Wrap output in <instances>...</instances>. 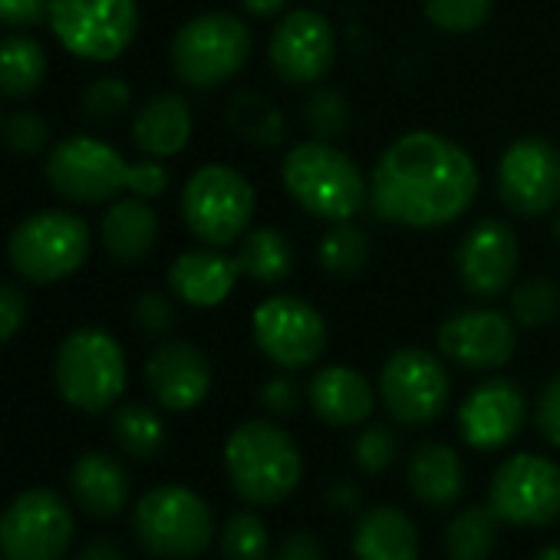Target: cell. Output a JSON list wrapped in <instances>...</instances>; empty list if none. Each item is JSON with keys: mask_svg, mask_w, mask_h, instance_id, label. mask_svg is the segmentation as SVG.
Returning a JSON list of instances; mask_svg holds the SVG:
<instances>
[{"mask_svg": "<svg viewBox=\"0 0 560 560\" xmlns=\"http://www.w3.org/2000/svg\"><path fill=\"white\" fill-rule=\"evenodd\" d=\"M478 195L471 155L439 132H406L376 162L370 208L399 228H445L458 221Z\"/></svg>", "mask_w": 560, "mask_h": 560, "instance_id": "obj_1", "label": "cell"}, {"mask_svg": "<svg viewBox=\"0 0 560 560\" xmlns=\"http://www.w3.org/2000/svg\"><path fill=\"white\" fill-rule=\"evenodd\" d=\"M47 182L54 191L77 205H103L122 191L139 198H159L168 188V172L162 162L129 165L119 149L93 136H70L54 145L47 159Z\"/></svg>", "mask_w": 560, "mask_h": 560, "instance_id": "obj_2", "label": "cell"}, {"mask_svg": "<svg viewBox=\"0 0 560 560\" xmlns=\"http://www.w3.org/2000/svg\"><path fill=\"white\" fill-rule=\"evenodd\" d=\"M224 468L241 501L267 508L280 504L304 475V458L288 429L267 419L237 425L224 445Z\"/></svg>", "mask_w": 560, "mask_h": 560, "instance_id": "obj_3", "label": "cell"}, {"mask_svg": "<svg viewBox=\"0 0 560 560\" xmlns=\"http://www.w3.org/2000/svg\"><path fill=\"white\" fill-rule=\"evenodd\" d=\"M284 188L288 195L314 218L324 221H353L370 201V182L360 165L324 139L301 142L284 159Z\"/></svg>", "mask_w": 560, "mask_h": 560, "instance_id": "obj_4", "label": "cell"}, {"mask_svg": "<svg viewBox=\"0 0 560 560\" xmlns=\"http://www.w3.org/2000/svg\"><path fill=\"white\" fill-rule=\"evenodd\" d=\"M132 530L142 550L162 560H191L208 550L214 517L201 494L185 485H159L145 491L132 514Z\"/></svg>", "mask_w": 560, "mask_h": 560, "instance_id": "obj_5", "label": "cell"}, {"mask_svg": "<svg viewBox=\"0 0 560 560\" xmlns=\"http://www.w3.org/2000/svg\"><path fill=\"white\" fill-rule=\"evenodd\" d=\"M90 224L80 214L47 208L27 214L11 241L8 257L11 267L31 280V284H57V280L77 273L90 257Z\"/></svg>", "mask_w": 560, "mask_h": 560, "instance_id": "obj_6", "label": "cell"}, {"mask_svg": "<svg viewBox=\"0 0 560 560\" xmlns=\"http://www.w3.org/2000/svg\"><path fill=\"white\" fill-rule=\"evenodd\" d=\"M60 396L80 412H106L126 389V353L96 327L73 330L54 363Z\"/></svg>", "mask_w": 560, "mask_h": 560, "instance_id": "obj_7", "label": "cell"}, {"mask_svg": "<svg viewBox=\"0 0 560 560\" xmlns=\"http://www.w3.org/2000/svg\"><path fill=\"white\" fill-rule=\"evenodd\" d=\"M250 60V31L234 14L191 18L172 40V70L191 90L231 83Z\"/></svg>", "mask_w": 560, "mask_h": 560, "instance_id": "obj_8", "label": "cell"}, {"mask_svg": "<svg viewBox=\"0 0 560 560\" xmlns=\"http://www.w3.org/2000/svg\"><path fill=\"white\" fill-rule=\"evenodd\" d=\"M254 188L231 165H205L182 188V218L208 247L234 244L254 218Z\"/></svg>", "mask_w": 560, "mask_h": 560, "instance_id": "obj_9", "label": "cell"}, {"mask_svg": "<svg viewBox=\"0 0 560 560\" xmlns=\"http://www.w3.org/2000/svg\"><path fill=\"white\" fill-rule=\"evenodd\" d=\"M50 31L80 60L109 63L139 31L136 0H50Z\"/></svg>", "mask_w": 560, "mask_h": 560, "instance_id": "obj_10", "label": "cell"}, {"mask_svg": "<svg viewBox=\"0 0 560 560\" xmlns=\"http://www.w3.org/2000/svg\"><path fill=\"white\" fill-rule=\"evenodd\" d=\"M73 511L54 488H27L0 514L4 560H63L73 544Z\"/></svg>", "mask_w": 560, "mask_h": 560, "instance_id": "obj_11", "label": "cell"}, {"mask_svg": "<svg viewBox=\"0 0 560 560\" xmlns=\"http://www.w3.org/2000/svg\"><path fill=\"white\" fill-rule=\"evenodd\" d=\"M257 350L280 370H311L327 350V324L317 307L301 298H267L250 317Z\"/></svg>", "mask_w": 560, "mask_h": 560, "instance_id": "obj_12", "label": "cell"}, {"mask_svg": "<svg viewBox=\"0 0 560 560\" xmlns=\"http://www.w3.org/2000/svg\"><path fill=\"white\" fill-rule=\"evenodd\" d=\"M380 396L399 425L422 429L432 425L448 409L452 380L439 357L419 347H406L383 363Z\"/></svg>", "mask_w": 560, "mask_h": 560, "instance_id": "obj_13", "label": "cell"}, {"mask_svg": "<svg viewBox=\"0 0 560 560\" xmlns=\"http://www.w3.org/2000/svg\"><path fill=\"white\" fill-rule=\"evenodd\" d=\"M488 508L517 527H547L560 517V465L544 455H511L498 465L488 491Z\"/></svg>", "mask_w": 560, "mask_h": 560, "instance_id": "obj_14", "label": "cell"}, {"mask_svg": "<svg viewBox=\"0 0 560 560\" xmlns=\"http://www.w3.org/2000/svg\"><path fill=\"white\" fill-rule=\"evenodd\" d=\"M498 195L524 218H537L560 201V152L540 136L511 142L498 162Z\"/></svg>", "mask_w": 560, "mask_h": 560, "instance_id": "obj_15", "label": "cell"}, {"mask_svg": "<svg viewBox=\"0 0 560 560\" xmlns=\"http://www.w3.org/2000/svg\"><path fill=\"white\" fill-rule=\"evenodd\" d=\"M267 57L273 73L291 86L320 83L337 60V37L320 11H291L270 34Z\"/></svg>", "mask_w": 560, "mask_h": 560, "instance_id": "obj_16", "label": "cell"}, {"mask_svg": "<svg viewBox=\"0 0 560 560\" xmlns=\"http://www.w3.org/2000/svg\"><path fill=\"white\" fill-rule=\"evenodd\" d=\"M514 347H517L514 324L488 307L458 311L445 317L439 327L442 357L462 370H475V373L501 370L514 357Z\"/></svg>", "mask_w": 560, "mask_h": 560, "instance_id": "obj_17", "label": "cell"}, {"mask_svg": "<svg viewBox=\"0 0 560 560\" xmlns=\"http://www.w3.org/2000/svg\"><path fill=\"white\" fill-rule=\"evenodd\" d=\"M462 288L478 301H494L508 291L517 270V237L498 218L478 221L455 250Z\"/></svg>", "mask_w": 560, "mask_h": 560, "instance_id": "obj_18", "label": "cell"}, {"mask_svg": "<svg viewBox=\"0 0 560 560\" xmlns=\"http://www.w3.org/2000/svg\"><path fill=\"white\" fill-rule=\"evenodd\" d=\"M527 419L524 393L511 380H488L468 393L458 409V432L478 452L504 448L517 439Z\"/></svg>", "mask_w": 560, "mask_h": 560, "instance_id": "obj_19", "label": "cell"}, {"mask_svg": "<svg viewBox=\"0 0 560 560\" xmlns=\"http://www.w3.org/2000/svg\"><path fill=\"white\" fill-rule=\"evenodd\" d=\"M145 386L162 409L188 412L201 406L211 393V363L198 347L185 340H168L155 347L145 360Z\"/></svg>", "mask_w": 560, "mask_h": 560, "instance_id": "obj_20", "label": "cell"}, {"mask_svg": "<svg viewBox=\"0 0 560 560\" xmlns=\"http://www.w3.org/2000/svg\"><path fill=\"white\" fill-rule=\"evenodd\" d=\"M241 277L237 257H228L221 247H195L175 257L168 267V291L188 307H218L228 301Z\"/></svg>", "mask_w": 560, "mask_h": 560, "instance_id": "obj_21", "label": "cell"}, {"mask_svg": "<svg viewBox=\"0 0 560 560\" xmlns=\"http://www.w3.org/2000/svg\"><path fill=\"white\" fill-rule=\"evenodd\" d=\"M311 409L334 429L363 425L373 416V386L363 373L350 366H324L307 383Z\"/></svg>", "mask_w": 560, "mask_h": 560, "instance_id": "obj_22", "label": "cell"}, {"mask_svg": "<svg viewBox=\"0 0 560 560\" xmlns=\"http://www.w3.org/2000/svg\"><path fill=\"white\" fill-rule=\"evenodd\" d=\"M73 501L96 521H113L129 501V471L106 452H86L70 468Z\"/></svg>", "mask_w": 560, "mask_h": 560, "instance_id": "obj_23", "label": "cell"}, {"mask_svg": "<svg viewBox=\"0 0 560 560\" xmlns=\"http://www.w3.org/2000/svg\"><path fill=\"white\" fill-rule=\"evenodd\" d=\"M406 481H409V491L435 511L452 508L465 494L462 458L452 445H442V442H422L412 452Z\"/></svg>", "mask_w": 560, "mask_h": 560, "instance_id": "obj_24", "label": "cell"}, {"mask_svg": "<svg viewBox=\"0 0 560 560\" xmlns=\"http://www.w3.org/2000/svg\"><path fill=\"white\" fill-rule=\"evenodd\" d=\"M188 139H191V109L178 93L152 96L132 122V142L149 159H172L188 145Z\"/></svg>", "mask_w": 560, "mask_h": 560, "instance_id": "obj_25", "label": "cell"}, {"mask_svg": "<svg viewBox=\"0 0 560 560\" xmlns=\"http://www.w3.org/2000/svg\"><path fill=\"white\" fill-rule=\"evenodd\" d=\"M353 553L357 560H419V530L406 511L380 504L357 521Z\"/></svg>", "mask_w": 560, "mask_h": 560, "instance_id": "obj_26", "label": "cell"}, {"mask_svg": "<svg viewBox=\"0 0 560 560\" xmlns=\"http://www.w3.org/2000/svg\"><path fill=\"white\" fill-rule=\"evenodd\" d=\"M103 247L109 250L113 260L119 264H136L142 257H149V250L159 241V218L149 205V198H122L116 201L106 218H103Z\"/></svg>", "mask_w": 560, "mask_h": 560, "instance_id": "obj_27", "label": "cell"}, {"mask_svg": "<svg viewBox=\"0 0 560 560\" xmlns=\"http://www.w3.org/2000/svg\"><path fill=\"white\" fill-rule=\"evenodd\" d=\"M237 264H241V273H247L257 284H280V280H288L294 270V247L284 231L257 228L244 234Z\"/></svg>", "mask_w": 560, "mask_h": 560, "instance_id": "obj_28", "label": "cell"}, {"mask_svg": "<svg viewBox=\"0 0 560 560\" xmlns=\"http://www.w3.org/2000/svg\"><path fill=\"white\" fill-rule=\"evenodd\" d=\"M47 77V54L34 37L11 34L0 40V93L11 100H27L40 90Z\"/></svg>", "mask_w": 560, "mask_h": 560, "instance_id": "obj_29", "label": "cell"}, {"mask_svg": "<svg viewBox=\"0 0 560 560\" xmlns=\"http://www.w3.org/2000/svg\"><path fill=\"white\" fill-rule=\"evenodd\" d=\"M228 122L244 142L260 145V149L280 145L288 136L284 113H280L270 100H264L260 93H250V90L234 93V100L228 106Z\"/></svg>", "mask_w": 560, "mask_h": 560, "instance_id": "obj_30", "label": "cell"}, {"mask_svg": "<svg viewBox=\"0 0 560 560\" xmlns=\"http://www.w3.org/2000/svg\"><path fill=\"white\" fill-rule=\"evenodd\" d=\"M498 521L491 508H465L445 527V553L452 560H488L498 544Z\"/></svg>", "mask_w": 560, "mask_h": 560, "instance_id": "obj_31", "label": "cell"}, {"mask_svg": "<svg viewBox=\"0 0 560 560\" xmlns=\"http://www.w3.org/2000/svg\"><path fill=\"white\" fill-rule=\"evenodd\" d=\"M113 439L132 458H152L165 445V425L155 409H149L142 402H126L113 416Z\"/></svg>", "mask_w": 560, "mask_h": 560, "instance_id": "obj_32", "label": "cell"}, {"mask_svg": "<svg viewBox=\"0 0 560 560\" xmlns=\"http://www.w3.org/2000/svg\"><path fill=\"white\" fill-rule=\"evenodd\" d=\"M317 257L324 264L327 273L334 277H357L366 264H370V234L363 228H357L353 221H337L320 247H317Z\"/></svg>", "mask_w": 560, "mask_h": 560, "instance_id": "obj_33", "label": "cell"}, {"mask_svg": "<svg viewBox=\"0 0 560 560\" xmlns=\"http://www.w3.org/2000/svg\"><path fill=\"white\" fill-rule=\"evenodd\" d=\"M270 530L254 511H237L221 527V553L224 560H267Z\"/></svg>", "mask_w": 560, "mask_h": 560, "instance_id": "obj_34", "label": "cell"}, {"mask_svg": "<svg viewBox=\"0 0 560 560\" xmlns=\"http://www.w3.org/2000/svg\"><path fill=\"white\" fill-rule=\"evenodd\" d=\"M560 314V288L547 277H530L511 294V317L521 327H547Z\"/></svg>", "mask_w": 560, "mask_h": 560, "instance_id": "obj_35", "label": "cell"}, {"mask_svg": "<svg viewBox=\"0 0 560 560\" xmlns=\"http://www.w3.org/2000/svg\"><path fill=\"white\" fill-rule=\"evenodd\" d=\"M491 14V0H425V18L445 34H471Z\"/></svg>", "mask_w": 560, "mask_h": 560, "instance_id": "obj_36", "label": "cell"}, {"mask_svg": "<svg viewBox=\"0 0 560 560\" xmlns=\"http://www.w3.org/2000/svg\"><path fill=\"white\" fill-rule=\"evenodd\" d=\"M304 119H307V129L324 139V142H334L347 132L350 126V103L337 93V90H317L307 106H304Z\"/></svg>", "mask_w": 560, "mask_h": 560, "instance_id": "obj_37", "label": "cell"}, {"mask_svg": "<svg viewBox=\"0 0 560 560\" xmlns=\"http://www.w3.org/2000/svg\"><path fill=\"white\" fill-rule=\"evenodd\" d=\"M129 103H132V90L119 77H103V80H96L83 93V113L93 122H116V119H122Z\"/></svg>", "mask_w": 560, "mask_h": 560, "instance_id": "obj_38", "label": "cell"}, {"mask_svg": "<svg viewBox=\"0 0 560 560\" xmlns=\"http://www.w3.org/2000/svg\"><path fill=\"white\" fill-rule=\"evenodd\" d=\"M396 455H399V435H396L389 425H376V422L366 425V429L360 432L357 445H353L357 465H360L363 471H370V475L386 471V468L396 462Z\"/></svg>", "mask_w": 560, "mask_h": 560, "instance_id": "obj_39", "label": "cell"}, {"mask_svg": "<svg viewBox=\"0 0 560 560\" xmlns=\"http://www.w3.org/2000/svg\"><path fill=\"white\" fill-rule=\"evenodd\" d=\"M4 145L24 155H37L50 142V126L37 113H14L4 119Z\"/></svg>", "mask_w": 560, "mask_h": 560, "instance_id": "obj_40", "label": "cell"}, {"mask_svg": "<svg viewBox=\"0 0 560 560\" xmlns=\"http://www.w3.org/2000/svg\"><path fill=\"white\" fill-rule=\"evenodd\" d=\"M132 320H136V327H139L142 334L162 337V334H168V330L175 327V307H172V301H168L165 294L145 291V294L136 301V307H132Z\"/></svg>", "mask_w": 560, "mask_h": 560, "instance_id": "obj_41", "label": "cell"}, {"mask_svg": "<svg viewBox=\"0 0 560 560\" xmlns=\"http://www.w3.org/2000/svg\"><path fill=\"white\" fill-rule=\"evenodd\" d=\"M534 425L547 445L560 448V373L544 383L534 402Z\"/></svg>", "mask_w": 560, "mask_h": 560, "instance_id": "obj_42", "label": "cell"}, {"mask_svg": "<svg viewBox=\"0 0 560 560\" xmlns=\"http://www.w3.org/2000/svg\"><path fill=\"white\" fill-rule=\"evenodd\" d=\"M301 402H304V396H301V386L294 376H273L260 386V406L270 416L288 419L301 409Z\"/></svg>", "mask_w": 560, "mask_h": 560, "instance_id": "obj_43", "label": "cell"}, {"mask_svg": "<svg viewBox=\"0 0 560 560\" xmlns=\"http://www.w3.org/2000/svg\"><path fill=\"white\" fill-rule=\"evenodd\" d=\"M27 320V298L14 284H0V343H8L21 334Z\"/></svg>", "mask_w": 560, "mask_h": 560, "instance_id": "obj_44", "label": "cell"}, {"mask_svg": "<svg viewBox=\"0 0 560 560\" xmlns=\"http://www.w3.org/2000/svg\"><path fill=\"white\" fill-rule=\"evenodd\" d=\"M50 14V0H0V24L4 27H37Z\"/></svg>", "mask_w": 560, "mask_h": 560, "instance_id": "obj_45", "label": "cell"}, {"mask_svg": "<svg viewBox=\"0 0 560 560\" xmlns=\"http://www.w3.org/2000/svg\"><path fill=\"white\" fill-rule=\"evenodd\" d=\"M267 560H324V547H320V540L314 534L298 530V534H291L284 544H280V550L273 557H267Z\"/></svg>", "mask_w": 560, "mask_h": 560, "instance_id": "obj_46", "label": "cell"}, {"mask_svg": "<svg viewBox=\"0 0 560 560\" xmlns=\"http://www.w3.org/2000/svg\"><path fill=\"white\" fill-rule=\"evenodd\" d=\"M73 560H126V553H122V547L113 537H96Z\"/></svg>", "mask_w": 560, "mask_h": 560, "instance_id": "obj_47", "label": "cell"}, {"mask_svg": "<svg viewBox=\"0 0 560 560\" xmlns=\"http://www.w3.org/2000/svg\"><path fill=\"white\" fill-rule=\"evenodd\" d=\"M241 8L254 18H273L288 8V0H241Z\"/></svg>", "mask_w": 560, "mask_h": 560, "instance_id": "obj_48", "label": "cell"}, {"mask_svg": "<svg viewBox=\"0 0 560 560\" xmlns=\"http://www.w3.org/2000/svg\"><path fill=\"white\" fill-rule=\"evenodd\" d=\"M334 501H337V504H347V508H357L360 491H357L353 485H337V488H334Z\"/></svg>", "mask_w": 560, "mask_h": 560, "instance_id": "obj_49", "label": "cell"}, {"mask_svg": "<svg viewBox=\"0 0 560 560\" xmlns=\"http://www.w3.org/2000/svg\"><path fill=\"white\" fill-rule=\"evenodd\" d=\"M534 560H560V544H550V547H544Z\"/></svg>", "mask_w": 560, "mask_h": 560, "instance_id": "obj_50", "label": "cell"}]
</instances>
